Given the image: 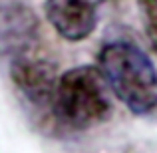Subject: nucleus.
<instances>
[{"label":"nucleus","mask_w":157,"mask_h":153,"mask_svg":"<svg viewBox=\"0 0 157 153\" xmlns=\"http://www.w3.org/2000/svg\"><path fill=\"white\" fill-rule=\"evenodd\" d=\"M98 70L109 92L133 115L157 111V66L143 48L129 40L107 42L98 54Z\"/></svg>","instance_id":"nucleus-1"},{"label":"nucleus","mask_w":157,"mask_h":153,"mask_svg":"<svg viewBox=\"0 0 157 153\" xmlns=\"http://www.w3.org/2000/svg\"><path fill=\"white\" fill-rule=\"evenodd\" d=\"M143 10V26L153 52L157 54V0H139Z\"/></svg>","instance_id":"nucleus-6"},{"label":"nucleus","mask_w":157,"mask_h":153,"mask_svg":"<svg viewBox=\"0 0 157 153\" xmlns=\"http://www.w3.org/2000/svg\"><path fill=\"white\" fill-rule=\"evenodd\" d=\"M101 0H44V14L50 26L66 42L90 38L98 26Z\"/></svg>","instance_id":"nucleus-5"},{"label":"nucleus","mask_w":157,"mask_h":153,"mask_svg":"<svg viewBox=\"0 0 157 153\" xmlns=\"http://www.w3.org/2000/svg\"><path fill=\"white\" fill-rule=\"evenodd\" d=\"M8 74L12 86L18 90L28 105L50 113L56 84L60 78L58 66L52 60L40 56L38 52L24 54L8 64Z\"/></svg>","instance_id":"nucleus-3"},{"label":"nucleus","mask_w":157,"mask_h":153,"mask_svg":"<svg viewBox=\"0 0 157 153\" xmlns=\"http://www.w3.org/2000/svg\"><path fill=\"white\" fill-rule=\"evenodd\" d=\"M111 113V92L98 66H76L60 74L50 107L58 127L86 131L105 123Z\"/></svg>","instance_id":"nucleus-2"},{"label":"nucleus","mask_w":157,"mask_h":153,"mask_svg":"<svg viewBox=\"0 0 157 153\" xmlns=\"http://www.w3.org/2000/svg\"><path fill=\"white\" fill-rule=\"evenodd\" d=\"M40 42V20L28 4L18 0L0 2V62L36 52Z\"/></svg>","instance_id":"nucleus-4"}]
</instances>
